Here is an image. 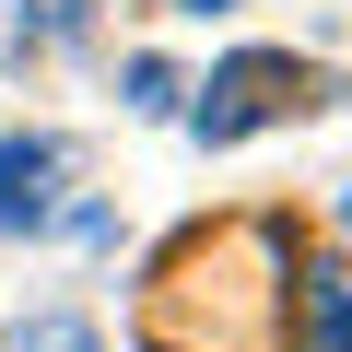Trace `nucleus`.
Segmentation results:
<instances>
[{"label": "nucleus", "mask_w": 352, "mask_h": 352, "mask_svg": "<svg viewBox=\"0 0 352 352\" xmlns=\"http://www.w3.org/2000/svg\"><path fill=\"white\" fill-rule=\"evenodd\" d=\"M141 352H305V223L212 212L176 223L141 270Z\"/></svg>", "instance_id": "f257e3e1"}, {"label": "nucleus", "mask_w": 352, "mask_h": 352, "mask_svg": "<svg viewBox=\"0 0 352 352\" xmlns=\"http://www.w3.org/2000/svg\"><path fill=\"white\" fill-rule=\"evenodd\" d=\"M305 106H329V71L317 59H294V47H235V59H212V82L176 106L188 118V141H247V129H282V118H305Z\"/></svg>", "instance_id": "f03ea898"}, {"label": "nucleus", "mask_w": 352, "mask_h": 352, "mask_svg": "<svg viewBox=\"0 0 352 352\" xmlns=\"http://www.w3.org/2000/svg\"><path fill=\"white\" fill-rule=\"evenodd\" d=\"M59 176H71V153L47 129H12V141H0V235H36L59 212Z\"/></svg>", "instance_id": "7ed1b4c3"}, {"label": "nucleus", "mask_w": 352, "mask_h": 352, "mask_svg": "<svg viewBox=\"0 0 352 352\" xmlns=\"http://www.w3.org/2000/svg\"><path fill=\"white\" fill-rule=\"evenodd\" d=\"M305 352H352V270H305Z\"/></svg>", "instance_id": "20e7f679"}, {"label": "nucleus", "mask_w": 352, "mask_h": 352, "mask_svg": "<svg viewBox=\"0 0 352 352\" xmlns=\"http://www.w3.org/2000/svg\"><path fill=\"white\" fill-rule=\"evenodd\" d=\"M0 352H106V340H94V317L47 305V317H24V329H0Z\"/></svg>", "instance_id": "39448f33"}, {"label": "nucleus", "mask_w": 352, "mask_h": 352, "mask_svg": "<svg viewBox=\"0 0 352 352\" xmlns=\"http://www.w3.org/2000/svg\"><path fill=\"white\" fill-rule=\"evenodd\" d=\"M176 106H188V82L164 59H129V118H176Z\"/></svg>", "instance_id": "423d86ee"}, {"label": "nucleus", "mask_w": 352, "mask_h": 352, "mask_svg": "<svg viewBox=\"0 0 352 352\" xmlns=\"http://www.w3.org/2000/svg\"><path fill=\"white\" fill-rule=\"evenodd\" d=\"M176 12H200V24H212V12H235V0H176Z\"/></svg>", "instance_id": "0eeeda50"}, {"label": "nucleus", "mask_w": 352, "mask_h": 352, "mask_svg": "<svg viewBox=\"0 0 352 352\" xmlns=\"http://www.w3.org/2000/svg\"><path fill=\"white\" fill-rule=\"evenodd\" d=\"M340 223H352V200H340Z\"/></svg>", "instance_id": "6e6552de"}]
</instances>
